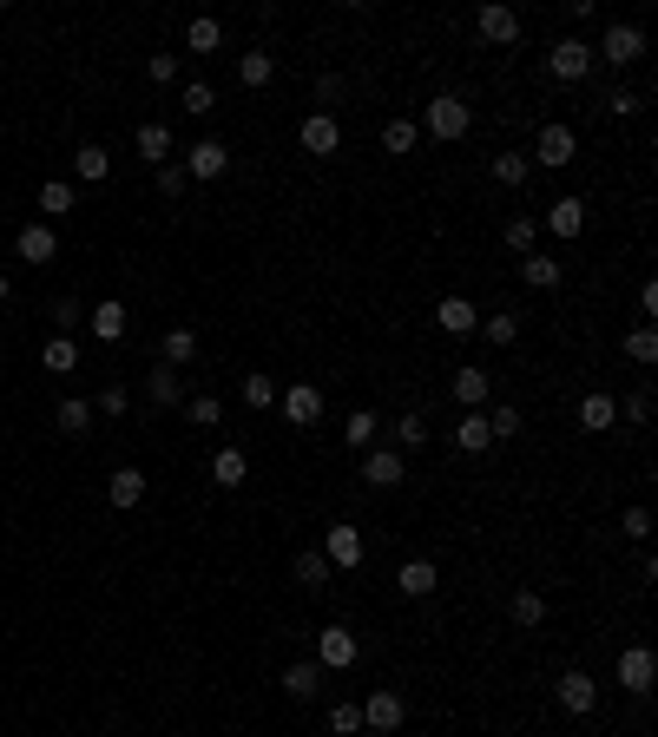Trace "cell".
<instances>
[{
    "label": "cell",
    "instance_id": "1",
    "mask_svg": "<svg viewBox=\"0 0 658 737\" xmlns=\"http://www.w3.org/2000/svg\"><path fill=\"white\" fill-rule=\"evenodd\" d=\"M593 60H606V66H632V60H645V33L632 27V20H612V27L599 33Z\"/></svg>",
    "mask_w": 658,
    "mask_h": 737
},
{
    "label": "cell",
    "instance_id": "2",
    "mask_svg": "<svg viewBox=\"0 0 658 737\" xmlns=\"http://www.w3.org/2000/svg\"><path fill=\"white\" fill-rule=\"evenodd\" d=\"M619 685H626L632 698H645V691L658 685V652L652 645H626V652H619Z\"/></svg>",
    "mask_w": 658,
    "mask_h": 737
},
{
    "label": "cell",
    "instance_id": "3",
    "mask_svg": "<svg viewBox=\"0 0 658 737\" xmlns=\"http://www.w3.org/2000/svg\"><path fill=\"white\" fill-rule=\"evenodd\" d=\"M573 152H580V139H573V126H540V145H533V165H547V172H566L573 165Z\"/></svg>",
    "mask_w": 658,
    "mask_h": 737
},
{
    "label": "cell",
    "instance_id": "4",
    "mask_svg": "<svg viewBox=\"0 0 658 737\" xmlns=\"http://www.w3.org/2000/svg\"><path fill=\"white\" fill-rule=\"evenodd\" d=\"M356 632L349 626H323L316 632V665H323V672H349V665H356Z\"/></svg>",
    "mask_w": 658,
    "mask_h": 737
},
{
    "label": "cell",
    "instance_id": "5",
    "mask_svg": "<svg viewBox=\"0 0 658 737\" xmlns=\"http://www.w3.org/2000/svg\"><path fill=\"white\" fill-rule=\"evenodd\" d=\"M277 408H283V422L310 428V422H323V389L316 382H290V389H277Z\"/></svg>",
    "mask_w": 658,
    "mask_h": 737
},
{
    "label": "cell",
    "instance_id": "6",
    "mask_svg": "<svg viewBox=\"0 0 658 737\" xmlns=\"http://www.w3.org/2000/svg\"><path fill=\"white\" fill-rule=\"evenodd\" d=\"M547 73H553V79H566V86H580V79L593 73V47H586V40H553Z\"/></svg>",
    "mask_w": 658,
    "mask_h": 737
},
{
    "label": "cell",
    "instance_id": "7",
    "mask_svg": "<svg viewBox=\"0 0 658 737\" xmlns=\"http://www.w3.org/2000/svg\"><path fill=\"white\" fill-rule=\"evenodd\" d=\"M468 126H474V112L461 106L455 93L428 99V132H435V139H448V145H455V139H461V132H468Z\"/></svg>",
    "mask_w": 658,
    "mask_h": 737
},
{
    "label": "cell",
    "instance_id": "8",
    "mask_svg": "<svg viewBox=\"0 0 658 737\" xmlns=\"http://www.w3.org/2000/svg\"><path fill=\"white\" fill-rule=\"evenodd\" d=\"M297 139H303V152H310V158H336L343 126H336V112H310V119L297 126Z\"/></svg>",
    "mask_w": 658,
    "mask_h": 737
},
{
    "label": "cell",
    "instance_id": "9",
    "mask_svg": "<svg viewBox=\"0 0 658 737\" xmlns=\"http://www.w3.org/2000/svg\"><path fill=\"white\" fill-rule=\"evenodd\" d=\"M224 172H231V145L224 139H198L185 152V178H198V185L204 178H224Z\"/></svg>",
    "mask_w": 658,
    "mask_h": 737
},
{
    "label": "cell",
    "instance_id": "10",
    "mask_svg": "<svg viewBox=\"0 0 658 737\" xmlns=\"http://www.w3.org/2000/svg\"><path fill=\"white\" fill-rule=\"evenodd\" d=\"M593 705H599V678L593 672H560V711L593 718Z\"/></svg>",
    "mask_w": 658,
    "mask_h": 737
},
{
    "label": "cell",
    "instance_id": "11",
    "mask_svg": "<svg viewBox=\"0 0 658 737\" xmlns=\"http://www.w3.org/2000/svg\"><path fill=\"white\" fill-rule=\"evenodd\" d=\"M402 718H408V705L395 691H369L362 698V731H402Z\"/></svg>",
    "mask_w": 658,
    "mask_h": 737
},
{
    "label": "cell",
    "instance_id": "12",
    "mask_svg": "<svg viewBox=\"0 0 658 737\" xmlns=\"http://www.w3.org/2000/svg\"><path fill=\"white\" fill-rule=\"evenodd\" d=\"M474 27H481L487 47H514V40H520V14H514V7H481Z\"/></svg>",
    "mask_w": 658,
    "mask_h": 737
},
{
    "label": "cell",
    "instance_id": "13",
    "mask_svg": "<svg viewBox=\"0 0 658 737\" xmlns=\"http://www.w3.org/2000/svg\"><path fill=\"white\" fill-rule=\"evenodd\" d=\"M14 251L27 257V264H53V257H60V237H53V224H20Z\"/></svg>",
    "mask_w": 658,
    "mask_h": 737
},
{
    "label": "cell",
    "instance_id": "14",
    "mask_svg": "<svg viewBox=\"0 0 658 737\" xmlns=\"http://www.w3.org/2000/svg\"><path fill=\"white\" fill-rule=\"evenodd\" d=\"M362 553H369V547H362V534H356V527H343V520L323 534V560L329 566H362Z\"/></svg>",
    "mask_w": 658,
    "mask_h": 737
},
{
    "label": "cell",
    "instance_id": "15",
    "mask_svg": "<svg viewBox=\"0 0 658 737\" xmlns=\"http://www.w3.org/2000/svg\"><path fill=\"white\" fill-rule=\"evenodd\" d=\"M435 323H441L448 336H474V330H481V310H474L468 297H441V303H435Z\"/></svg>",
    "mask_w": 658,
    "mask_h": 737
},
{
    "label": "cell",
    "instance_id": "16",
    "mask_svg": "<svg viewBox=\"0 0 658 737\" xmlns=\"http://www.w3.org/2000/svg\"><path fill=\"white\" fill-rule=\"evenodd\" d=\"M402 474H408L402 448H369V461H362V481H369V487H395Z\"/></svg>",
    "mask_w": 658,
    "mask_h": 737
},
{
    "label": "cell",
    "instance_id": "17",
    "mask_svg": "<svg viewBox=\"0 0 658 737\" xmlns=\"http://www.w3.org/2000/svg\"><path fill=\"white\" fill-rule=\"evenodd\" d=\"M455 448H461V455H487V448H494V435H487V415H481V408H461Z\"/></svg>",
    "mask_w": 658,
    "mask_h": 737
},
{
    "label": "cell",
    "instance_id": "18",
    "mask_svg": "<svg viewBox=\"0 0 658 737\" xmlns=\"http://www.w3.org/2000/svg\"><path fill=\"white\" fill-rule=\"evenodd\" d=\"M283 691H290L297 705H310L316 691H323V665H316V659H297V665H283Z\"/></svg>",
    "mask_w": 658,
    "mask_h": 737
},
{
    "label": "cell",
    "instance_id": "19",
    "mask_svg": "<svg viewBox=\"0 0 658 737\" xmlns=\"http://www.w3.org/2000/svg\"><path fill=\"white\" fill-rule=\"evenodd\" d=\"M395 586H402L408 599H428L441 586V566L435 560H402V573H395Z\"/></svg>",
    "mask_w": 658,
    "mask_h": 737
},
{
    "label": "cell",
    "instance_id": "20",
    "mask_svg": "<svg viewBox=\"0 0 658 737\" xmlns=\"http://www.w3.org/2000/svg\"><path fill=\"white\" fill-rule=\"evenodd\" d=\"M580 428H586V435H606V428H619V402H612L606 389H593V395L580 402Z\"/></svg>",
    "mask_w": 658,
    "mask_h": 737
},
{
    "label": "cell",
    "instance_id": "21",
    "mask_svg": "<svg viewBox=\"0 0 658 737\" xmlns=\"http://www.w3.org/2000/svg\"><path fill=\"white\" fill-rule=\"evenodd\" d=\"M520 277H527L533 290H560L566 264H560V257H547V251H527V257H520Z\"/></svg>",
    "mask_w": 658,
    "mask_h": 737
},
{
    "label": "cell",
    "instance_id": "22",
    "mask_svg": "<svg viewBox=\"0 0 658 737\" xmlns=\"http://www.w3.org/2000/svg\"><path fill=\"white\" fill-rule=\"evenodd\" d=\"M547 231L553 237H580L586 231V204L580 198H553L547 204Z\"/></svg>",
    "mask_w": 658,
    "mask_h": 737
},
{
    "label": "cell",
    "instance_id": "23",
    "mask_svg": "<svg viewBox=\"0 0 658 737\" xmlns=\"http://www.w3.org/2000/svg\"><path fill=\"white\" fill-rule=\"evenodd\" d=\"M106 501H112V507H139V501H145V474H139V468H112Z\"/></svg>",
    "mask_w": 658,
    "mask_h": 737
},
{
    "label": "cell",
    "instance_id": "24",
    "mask_svg": "<svg viewBox=\"0 0 658 737\" xmlns=\"http://www.w3.org/2000/svg\"><path fill=\"white\" fill-rule=\"evenodd\" d=\"M415 145H422V126H415V119H389V126H382V152L389 158H415Z\"/></svg>",
    "mask_w": 658,
    "mask_h": 737
},
{
    "label": "cell",
    "instance_id": "25",
    "mask_svg": "<svg viewBox=\"0 0 658 737\" xmlns=\"http://www.w3.org/2000/svg\"><path fill=\"white\" fill-rule=\"evenodd\" d=\"M106 172H112V152H106V145H79V152H73V178H79V185H99Z\"/></svg>",
    "mask_w": 658,
    "mask_h": 737
},
{
    "label": "cell",
    "instance_id": "26",
    "mask_svg": "<svg viewBox=\"0 0 658 737\" xmlns=\"http://www.w3.org/2000/svg\"><path fill=\"white\" fill-rule=\"evenodd\" d=\"M507 619H514V626H540V619H547V599L533 593V586H514V599H507Z\"/></svg>",
    "mask_w": 658,
    "mask_h": 737
},
{
    "label": "cell",
    "instance_id": "27",
    "mask_svg": "<svg viewBox=\"0 0 658 737\" xmlns=\"http://www.w3.org/2000/svg\"><path fill=\"white\" fill-rule=\"evenodd\" d=\"M40 369H47V376H73V369H79V343H73V336H53V343L40 349Z\"/></svg>",
    "mask_w": 658,
    "mask_h": 737
},
{
    "label": "cell",
    "instance_id": "28",
    "mask_svg": "<svg viewBox=\"0 0 658 737\" xmlns=\"http://www.w3.org/2000/svg\"><path fill=\"white\" fill-rule=\"evenodd\" d=\"M211 481H218V487H244V481H251V461H244V448H218V461H211Z\"/></svg>",
    "mask_w": 658,
    "mask_h": 737
},
{
    "label": "cell",
    "instance_id": "29",
    "mask_svg": "<svg viewBox=\"0 0 658 737\" xmlns=\"http://www.w3.org/2000/svg\"><path fill=\"white\" fill-rule=\"evenodd\" d=\"M487 389H494V382H487V369H468V362L455 369V402H461V408H481Z\"/></svg>",
    "mask_w": 658,
    "mask_h": 737
},
{
    "label": "cell",
    "instance_id": "30",
    "mask_svg": "<svg viewBox=\"0 0 658 737\" xmlns=\"http://www.w3.org/2000/svg\"><path fill=\"white\" fill-rule=\"evenodd\" d=\"M93 336L99 343H119V336H126V303H93Z\"/></svg>",
    "mask_w": 658,
    "mask_h": 737
},
{
    "label": "cell",
    "instance_id": "31",
    "mask_svg": "<svg viewBox=\"0 0 658 737\" xmlns=\"http://www.w3.org/2000/svg\"><path fill=\"white\" fill-rule=\"evenodd\" d=\"M237 79H244V93H264L270 79H277V60H270V53H244V60H237Z\"/></svg>",
    "mask_w": 658,
    "mask_h": 737
},
{
    "label": "cell",
    "instance_id": "32",
    "mask_svg": "<svg viewBox=\"0 0 658 737\" xmlns=\"http://www.w3.org/2000/svg\"><path fill=\"white\" fill-rule=\"evenodd\" d=\"M165 152H172V126L145 119V126H139V158H145V165H165Z\"/></svg>",
    "mask_w": 658,
    "mask_h": 737
},
{
    "label": "cell",
    "instance_id": "33",
    "mask_svg": "<svg viewBox=\"0 0 658 737\" xmlns=\"http://www.w3.org/2000/svg\"><path fill=\"white\" fill-rule=\"evenodd\" d=\"M185 47L191 53H218L224 47V27H218V20H191V27H185Z\"/></svg>",
    "mask_w": 658,
    "mask_h": 737
},
{
    "label": "cell",
    "instance_id": "34",
    "mask_svg": "<svg viewBox=\"0 0 658 737\" xmlns=\"http://www.w3.org/2000/svg\"><path fill=\"white\" fill-rule=\"evenodd\" d=\"M40 211H47V218H66V211H73V185H66V178H47V185H40Z\"/></svg>",
    "mask_w": 658,
    "mask_h": 737
},
{
    "label": "cell",
    "instance_id": "35",
    "mask_svg": "<svg viewBox=\"0 0 658 737\" xmlns=\"http://www.w3.org/2000/svg\"><path fill=\"white\" fill-rule=\"evenodd\" d=\"M494 178H501V185H527V178H533V158H520V152H501V158H494Z\"/></svg>",
    "mask_w": 658,
    "mask_h": 737
},
{
    "label": "cell",
    "instance_id": "36",
    "mask_svg": "<svg viewBox=\"0 0 658 737\" xmlns=\"http://www.w3.org/2000/svg\"><path fill=\"white\" fill-rule=\"evenodd\" d=\"M191 356H198V330H165V362H172V369H185Z\"/></svg>",
    "mask_w": 658,
    "mask_h": 737
},
{
    "label": "cell",
    "instance_id": "37",
    "mask_svg": "<svg viewBox=\"0 0 658 737\" xmlns=\"http://www.w3.org/2000/svg\"><path fill=\"white\" fill-rule=\"evenodd\" d=\"M244 408H277V382H270L264 369H251V376H244Z\"/></svg>",
    "mask_w": 658,
    "mask_h": 737
},
{
    "label": "cell",
    "instance_id": "38",
    "mask_svg": "<svg viewBox=\"0 0 658 737\" xmlns=\"http://www.w3.org/2000/svg\"><path fill=\"white\" fill-rule=\"evenodd\" d=\"M343 441H349V448H369V441H376V415H369V408H349Z\"/></svg>",
    "mask_w": 658,
    "mask_h": 737
},
{
    "label": "cell",
    "instance_id": "39",
    "mask_svg": "<svg viewBox=\"0 0 658 737\" xmlns=\"http://www.w3.org/2000/svg\"><path fill=\"white\" fill-rule=\"evenodd\" d=\"M626 356H632V362H645V369L658 362V330H652V323H639V330L626 336Z\"/></svg>",
    "mask_w": 658,
    "mask_h": 737
},
{
    "label": "cell",
    "instance_id": "40",
    "mask_svg": "<svg viewBox=\"0 0 658 737\" xmlns=\"http://www.w3.org/2000/svg\"><path fill=\"white\" fill-rule=\"evenodd\" d=\"M86 428H93V408L79 402V395H66L60 402V435H86Z\"/></svg>",
    "mask_w": 658,
    "mask_h": 737
},
{
    "label": "cell",
    "instance_id": "41",
    "mask_svg": "<svg viewBox=\"0 0 658 737\" xmlns=\"http://www.w3.org/2000/svg\"><path fill=\"white\" fill-rule=\"evenodd\" d=\"M481 415H487V435H494V441L520 435V408H514V402H501V408H481Z\"/></svg>",
    "mask_w": 658,
    "mask_h": 737
},
{
    "label": "cell",
    "instance_id": "42",
    "mask_svg": "<svg viewBox=\"0 0 658 737\" xmlns=\"http://www.w3.org/2000/svg\"><path fill=\"white\" fill-rule=\"evenodd\" d=\"M481 336H487V343H494V349H507V343H514V336H520V316H514V310L487 316V323H481Z\"/></svg>",
    "mask_w": 658,
    "mask_h": 737
},
{
    "label": "cell",
    "instance_id": "43",
    "mask_svg": "<svg viewBox=\"0 0 658 737\" xmlns=\"http://www.w3.org/2000/svg\"><path fill=\"white\" fill-rule=\"evenodd\" d=\"M178 106H185L191 119H204V112H218V93H211V86H204V79H191L185 93H178Z\"/></svg>",
    "mask_w": 658,
    "mask_h": 737
},
{
    "label": "cell",
    "instance_id": "44",
    "mask_svg": "<svg viewBox=\"0 0 658 737\" xmlns=\"http://www.w3.org/2000/svg\"><path fill=\"white\" fill-rule=\"evenodd\" d=\"M152 402H158V408L185 402V382H178V369H152Z\"/></svg>",
    "mask_w": 658,
    "mask_h": 737
},
{
    "label": "cell",
    "instance_id": "45",
    "mask_svg": "<svg viewBox=\"0 0 658 737\" xmlns=\"http://www.w3.org/2000/svg\"><path fill=\"white\" fill-rule=\"evenodd\" d=\"M297 580H303V593L329 586V560H323V553H297Z\"/></svg>",
    "mask_w": 658,
    "mask_h": 737
},
{
    "label": "cell",
    "instance_id": "46",
    "mask_svg": "<svg viewBox=\"0 0 658 737\" xmlns=\"http://www.w3.org/2000/svg\"><path fill=\"white\" fill-rule=\"evenodd\" d=\"M185 422L218 428V422H224V402H218V395H198V402H185Z\"/></svg>",
    "mask_w": 658,
    "mask_h": 737
},
{
    "label": "cell",
    "instance_id": "47",
    "mask_svg": "<svg viewBox=\"0 0 658 737\" xmlns=\"http://www.w3.org/2000/svg\"><path fill=\"white\" fill-rule=\"evenodd\" d=\"M501 237H507V251H514V257H527V251H533V237H540V224H533V218H514Z\"/></svg>",
    "mask_w": 658,
    "mask_h": 737
},
{
    "label": "cell",
    "instance_id": "48",
    "mask_svg": "<svg viewBox=\"0 0 658 737\" xmlns=\"http://www.w3.org/2000/svg\"><path fill=\"white\" fill-rule=\"evenodd\" d=\"M356 731H362V705H349V698H343V705L329 711V737H356Z\"/></svg>",
    "mask_w": 658,
    "mask_h": 737
},
{
    "label": "cell",
    "instance_id": "49",
    "mask_svg": "<svg viewBox=\"0 0 658 737\" xmlns=\"http://www.w3.org/2000/svg\"><path fill=\"white\" fill-rule=\"evenodd\" d=\"M422 441H428L422 415H402V422H395V448H402V455H408V448H422Z\"/></svg>",
    "mask_w": 658,
    "mask_h": 737
},
{
    "label": "cell",
    "instance_id": "50",
    "mask_svg": "<svg viewBox=\"0 0 658 737\" xmlns=\"http://www.w3.org/2000/svg\"><path fill=\"white\" fill-rule=\"evenodd\" d=\"M145 73H152L158 86H172V79H178V53H152V60H145Z\"/></svg>",
    "mask_w": 658,
    "mask_h": 737
},
{
    "label": "cell",
    "instance_id": "51",
    "mask_svg": "<svg viewBox=\"0 0 658 737\" xmlns=\"http://www.w3.org/2000/svg\"><path fill=\"white\" fill-rule=\"evenodd\" d=\"M619 527H626V540H645V534H652V514H645V507H626Z\"/></svg>",
    "mask_w": 658,
    "mask_h": 737
},
{
    "label": "cell",
    "instance_id": "52",
    "mask_svg": "<svg viewBox=\"0 0 658 737\" xmlns=\"http://www.w3.org/2000/svg\"><path fill=\"white\" fill-rule=\"evenodd\" d=\"M185 185H191V178H185V165H158V191H165V198H178Z\"/></svg>",
    "mask_w": 658,
    "mask_h": 737
},
{
    "label": "cell",
    "instance_id": "53",
    "mask_svg": "<svg viewBox=\"0 0 658 737\" xmlns=\"http://www.w3.org/2000/svg\"><path fill=\"white\" fill-rule=\"evenodd\" d=\"M126 402H132V395H126V382H112V389L99 395V408H106V415H126Z\"/></svg>",
    "mask_w": 658,
    "mask_h": 737
},
{
    "label": "cell",
    "instance_id": "54",
    "mask_svg": "<svg viewBox=\"0 0 658 737\" xmlns=\"http://www.w3.org/2000/svg\"><path fill=\"white\" fill-rule=\"evenodd\" d=\"M612 112H619V119H626V112H639V93H632V86H612V99H606Z\"/></svg>",
    "mask_w": 658,
    "mask_h": 737
},
{
    "label": "cell",
    "instance_id": "55",
    "mask_svg": "<svg viewBox=\"0 0 658 737\" xmlns=\"http://www.w3.org/2000/svg\"><path fill=\"white\" fill-rule=\"evenodd\" d=\"M79 316H86V310H79V303H73V297H60V303H53V323H60V330H73Z\"/></svg>",
    "mask_w": 658,
    "mask_h": 737
},
{
    "label": "cell",
    "instance_id": "56",
    "mask_svg": "<svg viewBox=\"0 0 658 737\" xmlns=\"http://www.w3.org/2000/svg\"><path fill=\"white\" fill-rule=\"evenodd\" d=\"M0 303H7V277H0Z\"/></svg>",
    "mask_w": 658,
    "mask_h": 737
}]
</instances>
